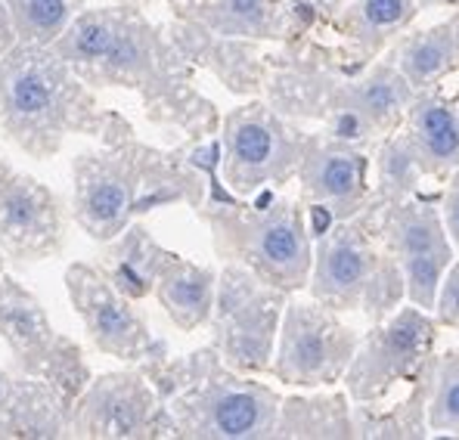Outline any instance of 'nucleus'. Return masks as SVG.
Listing matches in <instances>:
<instances>
[{
  "label": "nucleus",
  "mask_w": 459,
  "mask_h": 440,
  "mask_svg": "<svg viewBox=\"0 0 459 440\" xmlns=\"http://www.w3.org/2000/svg\"><path fill=\"white\" fill-rule=\"evenodd\" d=\"M53 50L87 84L131 87L155 125H174L193 140L214 134L218 112L193 87L184 50L131 4L81 10Z\"/></svg>",
  "instance_id": "obj_1"
},
{
  "label": "nucleus",
  "mask_w": 459,
  "mask_h": 440,
  "mask_svg": "<svg viewBox=\"0 0 459 440\" xmlns=\"http://www.w3.org/2000/svg\"><path fill=\"white\" fill-rule=\"evenodd\" d=\"M416 87L388 56L354 72L323 31L267 53L264 99L299 125H320L342 140L376 149L407 118Z\"/></svg>",
  "instance_id": "obj_2"
},
{
  "label": "nucleus",
  "mask_w": 459,
  "mask_h": 440,
  "mask_svg": "<svg viewBox=\"0 0 459 440\" xmlns=\"http://www.w3.org/2000/svg\"><path fill=\"white\" fill-rule=\"evenodd\" d=\"M106 149L75 159V220L91 239L112 242L134 218L161 205L186 202L199 208L208 195V159L218 143H199L178 152L143 146L131 125L112 115Z\"/></svg>",
  "instance_id": "obj_3"
},
{
  "label": "nucleus",
  "mask_w": 459,
  "mask_h": 440,
  "mask_svg": "<svg viewBox=\"0 0 459 440\" xmlns=\"http://www.w3.org/2000/svg\"><path fill=\"white\" fill-rule=\"evenodd\" d=\"M218 161L221 146H214L208 159V195L195 208L212 229L214 252L227 263L248 267L282 292H305L314 267V236L305 202L289 199L276 186L248 199L230 193L221 180Z\"/></svg>",
  "instance_id": "obj_4"
},
{
  "label": "nucleus",
  "mask_w": 459,
  "mask_h": 440,
  "mask_svg": "<svg viewBox=\"0 0 459 440\" xmlns=\"http://www.w3.org/2000/svg\"><path fill=\"white\" fill-rule=\"evenodd\" d=\"M146 375L159 391L178 437H276L282 397L270 384L227 367L214 344L184 360H165Z\"/></svg>",
  "instance_id": "obj_5"
},
{
  "label": "nucleus",
  "mask_w": 459,
  "mask_h": 440,
  "mask_svg": "<svg viewBox=\"0 0 459 440\" xmlns=\"http://www.w3.org/2000/svg\"><path fill=\"white\" fill-rule=\"evenodd\" d=\"M109 118L53 47L16 44L0 56V121L38 159L56 152L72 131L103 137Z\"/></svg>",
  "instance_id": "obj_6"
},
{
  "label": "nucleus",
  "mask_w": 459,
  "mask_h": 440,
  "mask_svg": "<svg viewBox=\"0 0 459 440\" xmlns=\"http://www.w3.org/2000/svg\"><path fill=\"white\" fill-rule=\"evenodd\" d=\"M307 223L314 236L307 298L335 314H363L369 326L388 320L401 304H407L403 270L382 246L373 202L348 220L307 214Z\"/></svg>",
  "instance_id": "obj_7"
},
{
  "label": "nucleus",
  "mask_w": 459,
  "mask_h": 440,
  "mask_svg": "<svg viewBox=\"0 0 459 440\" xmlns=\"http://www.w3.org/2000/svg\"><path fill=\"white\" fill-rule=\"evenodd\" d=\"M310 131L276 112L267 99L236 106L221 121L218 171L230 193L255 195L270 186H286L299 177Z\"/></svg>",
  "instance_id": "obj_8"
},
{
  "label": "nucleus",
  "mask_w": 459,
  "mask_h": 440,
  "mask_svg": "<svg viewBox=\"0 0 459 440\" xmlns=\"http://www.w3.org/2000/svg\"><path fill=\"white\" fill-rule=\"evenodd\" d=\"M289 292L270 286L242 263H227L218 276V298L212 314V344L227 367L246 375H267L273 369L276 338Z\"/></svg>",
  "instance_id": "obj_9"
},
{
  "label": "nucleus",
  "mask_w": 459,
  "mask_h": 440,
  "mask_svg": "<svg viewBox=\"0 0 459 440\" xmlns=\"http://www.w3.org/2000/svg\"><path fill=\"white\" fill-rule=\"evenodd\" d=\"M441 335L435 314L420 304H401L388 320L360 335L342 384L354 403H382L397 384H413L435 357Z\"/></svg>",
  "instance_id": "obj_10"
},
{
  "label": "nucleus",
  "mask_w": 459,
  "mask_h": 440,
  "mask_svg": "<svg viewBox=\"0 0 459 440\" xmlns=\"http://www.w3.org/2000/svg\"><path fill=\"white\" fill-rule=\"evenodd\" d=\"M360 344V332L351 329L342 314L314 298H289L276 338V382L292 388H335L344 378Z\"/></svg>",
  "instance_id": "obj_11"
},
{
  "label": "nucleus",
  "mask_w": 459,
  "mask_h": 440,
  "mask_svg": "<svg viewBox=\"0 0 459 440\" xmlns=\"http://www.w3.org/2000/svg\"><path fill=\"white\" fill-rule=\"evenodd\" d=\"M379 236L391 257L401 263L407 282V301L435 310V298L444 273L456 261L454 239L441 214V193L422 189L420 195L394 205H376Z\"/></svg>",
  "instance_id": "obj_12"
},
{
  "label": "nucleus",
  "mask_w": 459,
  "mask_h": 440,
  "mask_svg": "<svg viewBox=\"0 0 459 440\" xmlns=\"http://www.w3.org/2000/svg\"><path fill=\"white\" fill-rule=\"evenodd\" d=\"M65 289H69L78 316L84 320L91 341L103 354L125 363H137L143 372L168 360V344L152 338L143 316L131 307V298L121 295L103 270L91 267V263H72L65 270Z\"/></svg>",
  "instance_id": "obj_13"
},
{
  "label": "nucleus",
  "mask_w": 459,
  "mask_h": 440,
  "mask_svg": "<svg viewBox=\"0 0 459 440\" xmlns=\"http://www.w3.org/2000/svg\"><path fill=\"white\" fill-rule=\"evenodd\" d=\"M295 180L307 214L348 220L373 202V149L329 131H310Z\"/></svg>",
  "instance_id": "obj_14"
},
{
  "label": "nucleus",
  "mask_w": 459,
  "mask_h": 440,
  "mask_svg": "<svg viewBox=\"0 0 459 440\" xmlns=\"http://www.w3.org/2000/svg\"><path fill=\"white\" fill-rule=\"evenodd\" d=\"M78 437H178L159 391L143 369L109 372L91 382L72 403Z\"/></svg>",
  "instance_id": "obj_15"
},
{
  "label": "nucleus",
  "mask_w": 459,
  "mask_h": 440,
  "mask_svg": "<svg viewBox=\"0 0 459 440\" xmlns=\"http://www.w3.org/2000/svg\"><path fill=\"white\" fill-rule=\"evenodd\" d=\"M65 227L56 195L0 161V246L19 261H40L63 248Z\"/></svg>",
  "instance_id": "obj_16"
},
{
  "label": "nucleus",
  "mask_w": 459,
  "mask_h": 440,
  "mask_svg": "<svg viewBox=\"0 0 459 440\" xmlns=\"http://www.w3.org/2000/svg\"><path fill=\"white\" fill-rule=\"evenodd\" d=\"M422 13L420 0H348L326 22V31L348 69L363 72L388 53Z\"/></svg>",
  "instance_id": "obj_17"
},
{
  "label": "nucleus",
  "mask_w": 459,
  "mask_h": 440,
  "mask_svg": "<svg viewBox=\"0 0 459 440\" xmlns=\"http://www.w3.org/2000/svg\"><path fill=\"white\" fill-rule=\"evenodd\" d=\"M174 44L184 50L186 59H199L205 69H212L224 81L227 91L239 97H258L264 93L267 78V53L258 40L227 38L218 31H208L205 25L180 19L174 25Z\"/></svg>",
  "instance_id": "obj_18"
},
{
  "label": "nucleus",
  "mask_w": 459,
  "mask_h": 440,
  "mask_svg": "<svg viewBox=\"0 0 459 440\" xmlns=\"http://www.w3.org/2000/svg\"><path fill=\"white\" fill-rule=\"evenodd\" d=\"M403 131L413 140L422 171L435 184H447L459 168V106L441 87L416 91L403 118Z\"/></svg>",
  "instance_id": "obj_19"
},
{
  "label": "nucleus",
  "mask_w": 459,
  "mask_h": 440,
  "mask_svg": "<svg viewBox=\"0 0 459 440\" xmlns=\"http://www.w3.org/2000/svg\"><path fill=\"white\" fill-rule=\"evenodd\" d=\"M178 10L180 19L199 22L227 38L286 44L292 35L289 0H186Z\"/></svg>",
  "instance_id": "obj_20"
},
{
  "label": "nucleus",
  "mask_w": 459,
  "mask_h": 440,
  "mask_svg": "<svg viewBox=\"0 0 459 440\" xmlns=\"http://www.w3.org/2000/svg\"><path fill=\"white\" fill-rule=\"evenodd\" d=\"M385 56L407 74L416 91L441 87L450 74H459V10L429 29L401 35Z\"/></svg>",
  "instance_id": "obj_21"
},
{
  "label": "nucleus",
  "mask_w": 459,
  "mask_h": 440,
  "mask_svg": "<svg viewBox=\"0 0 459 440\" xmlns=\"http://www.w3.org/2000/svg\"><path fill=\"white\" fill-rule=\"evenodd\" d=\"M218 276L212 267H202L186 257L168 252L161 261L159 280H155V298L171 316V323L184 332H195L205 326L214 314L218 298Z\"/></svg>",
  "instance_id": "obj_22"
},
{
  "label": "nucleus",
  "mask_w": 459,
  "mask_h": 440,
  "mask_svg": "<svg viewBox=\"0 0 459 440\" xmlns=\"http://www.w3.org/2000/svg\"><path fill=\"white\" fill-rule=\"evenodd\" d=\"M276 437H323V440H351L357 437L354 401L348 391H310L292 394L280 406Z\"/></svg>",
  "instance_id": "obj_23"
},
{
  "label": "nucleus",
  "mask_w": 459,
  "mask_h": 440,
  "mask_svg": "<svg viewBox=\"0 0 459 440\" xmlns=\"http://www.w3.org/2000/svg\"><path fill=\"white\" fill-rule=\"evenodd\" d=\"M437 357V354H435ZM435 357L425 367V372L410 384V394L394 406H369V403H354V425L357 437L367 440H422L431 437L429 425V403H431V388H435Z\"/></svg>",
  "instance_id": "obj_24"
},
{
  "label": "nucleus",
  "mask_w": 459,
  "mask_h": 440,
  "mask_svg": "<svg viewBox=\"0 0 459 440\" xmlns=\"http://www.w3.org/2000/svg\"><path fill=\"white\" fill-rule=\"evenodd\" d=\"M168 248H161L159 242L150 236V229L131 223L121 236L112 239V248L103 255V273L115 282L121 295H127L131 301L155 292V280H159L161 261H165Z\"/></svg>",
  "instance_id": "obj_25"
},
{
  "label": "nucleus",
  "mask_w": 459,
  "mask_h": 440,
  "mask_svg": "<svg viewBox=\"0 0 459 440\" xmlns=\"http://www.w3.org/2000/svg\"><path fill=\"white\" fill-rule=\"evenodd\" d=\"M425 171L416 155L413 140L407 137L403 125L373 149V202L394 205L420 195L425 189Z\"/></svg>",
  "instance_id": "obj_26"
},
{
  "label": "nucleus",
  "mask_w": 459,
  "mask_h": 440,
  "mask_svg": "<svg viewBox=\"0 0 459 440\" xmlns=\"http://www.w3.org/2000/svg\"><path fill=\"white\" fill-rule=\"evenodd\" d=\"M22 44L53 47L72 19L81 13V0H6Z\"/></svg>",
  "instance_id": "obj_27"
},
{
  "label": "nucleus",
  "mask_w": 459,
  "mask_h": 440,
  "mask_svg": "<svg viewBox=\"0 0 459 440\" xmlns=\"http://www.w3.org/2000/svg\"><path fill=\"white\" fill-rule=\"evenodd\" d=\"M429 425L435 437H459V348H450L435 357Z\"/></svg>",
  "instance_id": "obj_28"
},
{
  "label": "nucleus",
  "mask_w": 459,
  "mask_h": 440,
  "mask_svg": "<svg viewBox=\"0 0 459 440\" xmlns=\"http://www.w3.org/2000/svg\"><path fill=\"white\" fill-rule=\"evenodd\" d=\"M435 320L441 329L459 332V261L450 263V270L444 273L441 289H437L435 298Z\"/></svg>",
  "instance_id": "obj_29"
},
{
  "label": "nucleus",
  "mask_w": 459,
  "mask_h": 440,
  "mask_svg": "<svg viewBox=\"0 0 459 440\" xmlns=\"http://www.w3.org/2000/svg\"><path fill=\"white\" fill-rule=\"evenodd\" d=\"M441 214H444L447 233H450V239H454V248L459 255V168L450 174V180L441 189Z\"/></svg>",
  "instance_id": "obj_30"
},
{
  "label": "nucleus",
  "mask_w": 459,
  "mask_h": 440,
  "mask_svg": "<svg viewBox=\"0 0 459 440\" xmlns=\"http://www.w3.org/2000/svg\"><path fill=\"white\" fill-rule=\"evenodd\" d=\"M344 4H348V0H289V6H292V10L314 13V16L323 22V31H326V22L342 10Z\"/></svg>",
  "instance_id": "obj_31"
},
{
  "label": "nucleus",
  "mask_w": 459,
  "mask_h": 440,
  "mask_svg": "<svg viewBox=\"0 0 459 440\" xmlns=\"http://www.w3.org/2000/svg\"><path fill=\"white\" fill-rule=\"evenodd\" d=\"M16 22H13V13H10V4L6 0H0V56H6V53L16 47Z\"/></svg>",
  "instance_id": "obj_32"
},
{
  "label": "nucleus",
  "mask_w": 459,
  "mask_h": 440,
  "mask_svg": "<svg viewBox=\"0 0 459 440\" xmlns=\"http://www.w3.org/2000/svg\"><path fill=\"white\" fill-rule=\"evenodd\" d=\"M16 391H19V384L13 382V378L6 375L4 369H0V422L6 418V412H10L13 401H16Z\"/></svg>",
  "instance_id": "obj_33"
},
{
  "label": "nucleus",
  "mask_w": 459,
  "mask_h": 440,
  "mask_svg": "<svg viewBox=\"0 0 459 440\" xmlns=\"http://www.w3.org/2000/svg\"><path fill=\"white\" fill-rule=\"evenodd\" d=\"M422 13L425 10H444V6H459V0H420Z\"/></svg>",
  "instance_id": "obj_34"
},
{
  "label": "nucleus",
  "mask_w": 459,
  "mask_h": 440,
  "mask_svg": "<svg viewBox=\"0 0 459 440\" xmlns=\"http://www.w3.org/2000/svg\"><path fill=\"white\" fill-rule=\"evenodd\" d=\"M165 4H171V6H180V4H186V0H165Z\"/></svg>",
  "instance_id": "obj_35"
},
{
  "label": "nucleus",
  "mask_w": 459,
  "mask_h": 440,
  "mask_svg": "<svg viewBox=\"0 0 459 440\" xmlns=\"http://www.w3.org/2000/svg\"><path fill=\"white\" fill-rule=\"evenodd\" d=\"M456 106H459V91H456Z\"/></svg>",
  "instance_id": "obj_36"
}]
</instances>
